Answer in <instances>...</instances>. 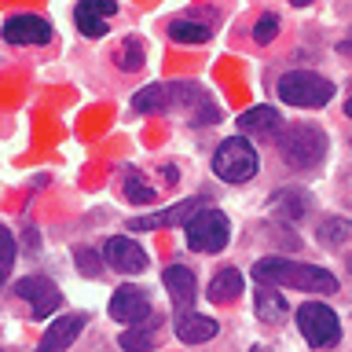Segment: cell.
Segmentation results:
<instances>
[{"label":"cell","mask_w":352,"mask_h":352,"mask_svg":"<svg viewBox=\"0 0 352 352\" xmlns=\"http://www.w3.org/2000/svg\"><path fill=\"white\" fill-rule=\"evenodd\" d=\"M253 279L261 286H294V290H308V294H334L338 290L334 272L319 268V264L290 261V257H261L253 264Z\"/></svg>","instance_id":"obj_1"},{"label":"cell","mask_w":352,"mask_h":352,"mask_svg":"<svg viewBox=\"0 0 352 352\" xmlns=\"http://www.w3.org/2000/svg\"><path fill=\"white\" fill-rule=\"evenodd\" d=\"M327 151H330V140L319 125L297 121V125H286L279 132V154L290 169H316L327 158Z\"/></svg>","instance_id":"obj_2"},{"label":"cell","mask_w":352,"mask_h":352,"mask_svg":"<svg viewBox=\"0 0 352 352\" xmlns=\"http://www.w3.org/2000/svg\"><path fill=\"white\" fill-rule=\"evenodd\" d=\"M279 99L290 107H305V110H316V107H327L334 99V85L327 77H319L312 70H290L279 77Z\"/></svg>","instance_id":"obj_3"},{"label":"cell","mask_w":352,"mask_h":352,"mask_svg":"<svg viewBox=\"0 0 352 352\" xmlns=\"http://www.w3.org/2000/svg\"><path fill=\"white\" fill-rule=\"evenodd\" d=\"M213 173L228 184H246L257 176V151L250 147L246 136H231L213 154Z\"/></svg>","instance_id":"obj_4"},{"label":"cell","mask_w":352,"mask_h":352,"mask_svg":"<svg viewBox=\"0 0 352 352\" xmlns=\"http://www.w3.org/2000/svg\"><path fill=\"white\" fill-rule=\"evenodd\" d=\"M297 330L301 338L308 341L312 349H330L341 341V323H338V312L319 301H308L297 308Z\"/></svg>","instance_id":"obj_5"},{"label":"cell","mask_w":352,"mask_h":352,"mask_svg":"<svg viewBox=\"0 0 352 352\" xmlns=\"http://www.w3.org/2000/svg\"><path fill=\"white\" fill-rule=\"evenodd\" d=\"M184 239L195 253H220L231 239V224H228V217L220 213V209L206 206L202 213L184 228Z\"/></svg>","instance_id":"obj_6"},{"label":"cell","mask_w":352,"mask_h":352,"mask_svg":"<svg viewBox=\"0 0 352 352\" xmlns=\"http://www.w3.org/2000/svg\"><path fill=\"white\" fill-rule=\"evenodd\" d=\"M110 316L118 323H129V327H140V323H151L154 319V308H151V297L140 290V286H118L110 294Z\"/></svg>","instance_id":"obj_7"},{"label":"cell","mask_w":352,"mask_h":352,"mask_svg":"<svg viewBox=\"0 0 352 352\" xmlns=\"http://www.w3.org/2000/svg\"><path fill=\"white\" fill-rule=\"evenodd\" d=\"M209 202L206 198H184V202H176V206H169V209H162V213H151V217H132L129 220V228L132 231H154V228H187L191 220L202 213Z\"/></svg>","instance_id":"obj_8"},{"label":"cell","mask_w":352,"mask_h":352,"mask_svg":"<svg viewBox=\"0 0 352 352\" xmlns=\"http://www.w3.org/2000/svg\"><path fill=\"white\" fill-rule=\"evenodd\" d=\"M15 294L33 308V319H44L52 316L55 308H59V286H55L52 279H44V275H26V279L15 283Z\"/></svg>","instance_id":"obj_9"},{"label":"cell","mask_w":352,"mask_h":352,"mask_svg":"<svg viewBox=\"0 0 352 352\" xmlns=\"http://www.w3.org/2000/svg\"><path fill=\"white\" fill-rule=\"evenodd\" d=\"M103 257H107L110 268H118V272H125V275H140L143 268H147V253H143V246H140L136 239H125V235L107 239Z\"/></svg>","instance_id":"obj_10"},{"label":"cell","mask_w":352,"mask_h":352,"mask_svg":"<svg viewBox=\"0 0 352 352\" xmlns=\"http://www.w3.org/2000/svg\"><path fill=\"white\" fill-rule=\"evenodd\" d=\"M4 41L8 44H48L52 26L41 15H11L4 22Z\"/></svg>","instance_id":"obj_11"},{"label":"cell","mask_w":352,"mask_h":352,"mask_svg":"<svg viewBox=\"0 0 352 352\" xmlns=\"http://www.w3.org/2000/svg\"><path fill=\"white\" fill-rule=\"evenodd\" d=\"M85 323H88V319H85L81 312L55 319V323H52L48 330H44V338H41L37 352H63V349H70L74 341H77V334L85 330Z\"/></svg>","instance_id":"obj_12"},{"label":"cell","mask_w":352,"mask_h":352,"mask_svg":"<svg viewBox=\"0 0 352 352\" xmlns=\"http://www.w3.org/2000/svg\"><path fill=\"white\" fill-rule=\"evenodd\" d=\"M173 330L184 345H202V341L217 338V319L213 316H198V312H176L173 319Z\"/></svg>","instance_id":"obj_13"},{"label":"cell","mask_w":352,"mask_h":352,"mask_svg":"<svg viewBox=\"0 0 352 352\" xmlns=\"http://www.w3.org/2000/svg\"><path fill=\"white\" fill-rule=\"evenodd\" d=\"M165 290L173 294V305L176 312H191V301H195V272L184 268V264H169L162 275Z\"/></svg>","instance_id":"obj_14"},{"label":"cell","mask_w":352,"mask_h":352,"mask_svg":"<svg viewBox=\"0 0 352 352\" xmlns=\"http://www.w3.org/2000/svg\"><path fill=\"white\" fill-rule=\"evenodd\" d=\"M279 129V110L275 107H250L246 114H239V132L246 136H268V132Z\"/></svg>","instance_id":"obj_15"},{"label":"cell","mask_w":352,"mask_h":352,"mask_svg":"<svg viewBox=\"0 0 352 352\" xmlns=\"http://www.w3.org/2000/svg\"><path fill=\"white\" fill-rule=\"evenodd\" d=\"M242 294V272L239 268H220L213 279H209V301L228 305Z\"/></svg>","instance_id":"obj_16"},{"label":"cell","mask_w":352,"mask_h":352,"mask_svg":"<svg viewBox=\"0 0 352 352\" xmlns=\"http://www.w3.org/2000/svg\"><path fill=\"white\" fill-rule=\"evenodd\" d=\"M132 107L140 110V114H158V110H169L173 107V92L169 85H143L136 99H132Z\"/></svg>","instance_id":"obj_17"},{"label":"cell","mask_w":352,"mask_h":352,"mask_svg":"<svg viewBox=\"0 0 352 352\" xmlns=\"http://www.w3.org/2000/svg\"><path fill=\"white\" fill-rule=\"evenodd\" d=\"M154 341H158V327H154V319H151V323L121 330V349H125V352H147Z\"/></svg>","instance_id":"obj_18"},{"label":"cell","mask_w":352,"mask_h":352,"mask_svg":"<svg viewBox=\"0 0 352 352\" xmlns=\"http://www.w3.org/2000/svg\"><path fill=\"white\" fill-rule=\"evenodd\" d=\"M169 37H173L176 44H206V41H209V26H202V22L176 19V22H169Z\"/></svg>","instance_id":"obj_19"},{"label":"cell","mask_w":352,"mask_h":352,"mask_svg":"<svg viewBox=\"0 0 352 352\" xmlns=\"http://www.w3.org/2000/svg\"><path fill=\"white\" fill-rule=\"evenodd\" d=\"M257 316L268 319V323H275V319L286 316V301L279 297L275 286H261V290H257Z\"/></svg>","instance_id":"obj_20"},{"label":"cell","mask_w":352,"mask_h":352,"mask_svg":"<svg viewBox=\"0 0 352 352\" xmlns=\"http://www.w3.org/2000/svg\"><path fill=\"white\" fill-rule=\"evenodd\" d=\"M74 22H77V30H81L85 37H107V19L96 15L88 4H77L74 8Z\"/></svg>","instance_id":"obj_21"},{"label":"cell","mask_w":352,"mask_h":352,"mask_svg":"<svg viewBox=\"0 0 352 352\" xmlns=\"http://www.w3.org/2000/svg\"><path fill=\"white\" fill-rule=\"evenodd\" d=\"M125 195L132 206H151L154 202V187L143 180L136 169H125Z\"/></svg>","instance_id":"obj_22"},{"label":"cell","mask_w":352,"mask_h":352,"mask_svg":"<svg viewBox=\"0 0 352 352\" xmlns=\"http://www.w3.org/2000/svg\"><path fill=\"white\" fill-rule=\"evenodd\" d=\"M349 235H352V224L345 217H327L323 224H319V242H323V246H341Z\"/></svg>","instance_id":"obj_23"},{"label":"cell","mask_w":352,"mask_h":352,"mask_svg":"<svg viewBox=\"0 0 352 352\" xmlns=\"http://www.w3.org/2000/svg\"><path fill=\"white\" fill-rule=\"evenodd\" d=\"M11 268H15V235L0 228V283L11 275Z\"/></svg>","instance_id":"obj_24"},{"label":"cell","mask_w":352,"mask_h":352,"mask_svg":"<svg viewBox=\"0 0 352 352\" xmlns=\"http://www.w3.org/2000/svg\"><path fill=\"white\" fill-rule=\"evenodd\" d=\"M118 66H121V70H140V66H143V48H140V41H125V44H121V48H118Z\"/></svg>","instance_id":"obj_25"},{"label":"cell","mask_w":352,"mask_h":352,"mask_svg":"<svg viewBox=\"0 0 352 352\" xmlns=\"http://www.w3.org/2000/svg\"><path fill=\"white\" fill-rule=\"evenodd\" d=\"M275 37H279V19H275V15H261L257 26H253V41H257V44H272Z\"/></svg>","instance_id":"obj_26"},{"label":"cell","mask_w":352,"mask_h":352,"mask_svg":"<svg viewBox=\"0 0 352 352\" xmlns=\"http://www.w3.org/2000/svg\"><path fill=\"white\" fill-rule=\"evenodd\" d=\"M74 257H77V268H81V275H92V279H96V275L103 272V268H99V253H96V250H88V246H77V253H74Z\"/></svg>","instance_id":"obj_27"},{"label":"cell","mask_w":352,"mask_h":352,"mask_svg":"<svg viewBox=\"0 0 352 352\" xmlns=\"http://www.w3.org/2000/svg\"><path fill=\"white\" fill-rule=\"evenodd\" d=\"M85 4L92 8L96 15H103V19H110V15L118 11V4H114V0H85Z\"/></svg>","instance_id":"obj_28"},{"label":"cell","mask_w":352,"mask_h":352,"mask_svg":"<svg viewBox=\"0 0 352 352\" xmlns=\"http://www.w3.org/2000/svg\"><path fill=\"white\" fill-rule=\"evenodd\" d=\"M26 242H30V250H41V239H37V228H26Z\"/></svg>","instance_id":"obj_29"},{"label":"cell","mask_w":352,"mask_h":352,"mask_svg":"<svg viewBox=\"0 0 352 352\" xmlns=\"http://www.w3.org/2000/svg\"><path fill=\"white\" fill-rule=\"evenodd\" d=\"M341 52H345V55H352V44H341Z\"/></svg>","instance_id":"obj_30"},{"label":"cell","mask_w":352,"mask_h":352,"mask_svg":"<svg viewBox=\"0 0 352 352\" xmlns=\"http://www.w3.org/2000/svg\"><path fill=\"white\" fill-rule=\"evenodd\" d=\"M345 114H349V118H352V99H349V103H345Z\"/></svg>","instance_id":"obj_31"},{"label":"cell","mask_w":352,"mask_h":352,"mask_svg":"<svg viewBox=\"0 0 352 352\" xmlns=\"http://www.w3.org/2000/svg\"><path fill=\"white\" fill-rule=\"evenodd\" d=\"M250 352H268V349H261V345H253V349H250Z\"/></svg>","instance_id":"obj_32"},{"label":"cell","mask_w":352,"mask_h":352,"mask_svg":"<svg viewBox=\"0 0 352 352\" xmlns=\"http://www.w3.org/2000/svg\"><path fill=\"white\" fill-rule=\"evenodd\" d=\"M349 268H352V257H349Z\"/></svg>","instance_id":"obj_33"}]
</instances>
